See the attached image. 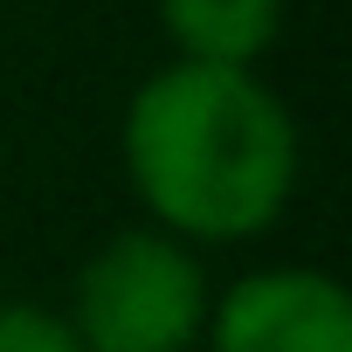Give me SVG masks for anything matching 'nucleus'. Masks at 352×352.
<instances>
[{"label": "nucleus", "mask_w": 352, "mask_h": 352, "mask_svg": "<svg viewBox=\"0 0 352 352\" xmlns=\"http://www.w3.org/2000/svg\"><path fill=\"white\" fill-rule=\"evenodd\" d=\"M124 180L187 249L256 242L297 194V118L256 69L159 63L124 104Z\"/></svg>", "instance_id": "obj_1"}, {"label": "nucleus", "mask_w": 352, "mask_h": 352, "mask_svg": "<svg viewBox=\"0 0 352 352\" xmlns=\"http://www.w3.org/2000/svg\"><path fill=\"white\" fill-rule=\"evenodd\" d=\"M208 263L166 228H118L104 235L69 283L63 324L83 352H194L208 331Z\"/></svg>", "instance_id": "obj_2"}, {"label": "nucleus", "mask_w": 352, "mask_h": 352, "mask_svg": "<svg viewBox=\"0 0 352 352\" xmlns=\"http://www.w3.org/2000/svg\"><path fill=\"white\" fill-rule=\"evenodd\" d=\"M159 35L173 63L256 69L283 35V0H159Z\"/></svg>", "instance_id": "obj_4"}, {"label": "nucleus", "mask_w": 352, "mask_h": 352, "mask_svg": "<svg viewBox=\"0 0 352 352\" xmlns=\"http://www.w3.org/2000/svg\"><path fill=\"white\" fill-rule=\"evenodd\" d=\"M201 345L208 352H352V297L331 270L263 263L228 290H214Z\"/></svg>", "instance_id": "obj_3"}, {"label": "nucleus", "mask_w": 352, "mask_h": 352, "mask_svg": "<svg viewBox=\"0 0 352 352\" xmlns=\"http://www.w3.org/2000/svg\"><path fill=\"white\" fill-rule=\"evenodd\" d=\"M0 352H83V345H76V331L63 324V311L0 297Z\"/></svg>", "instance_id": "obj_5"}]
</instances>
